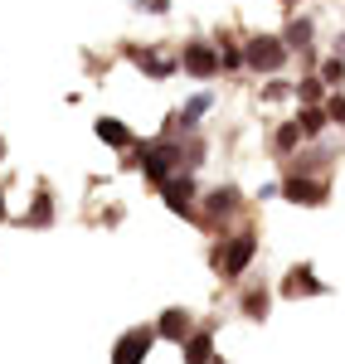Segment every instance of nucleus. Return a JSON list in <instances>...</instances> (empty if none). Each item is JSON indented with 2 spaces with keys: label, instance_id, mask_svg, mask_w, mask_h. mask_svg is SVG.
<instances>
[{
  "label": "nucleus",
  "instance_id": "obj_1",
  "mask_svg": "<svg viewBox=\"0 0 345 364\" xmlns=\"http://www.w3.org/2000/svg\"><path fill=\"white\" fill-rule=\"evenodd\" d=\"M243 63L258 68V73H277V68L287 63V39H277V34H253L248 49H243Z\"/></svg>",
  "mask_w": 345,
  "mask_h": 364
},
{
  "label": "nucleus",
  "instance_id": "obj_2",
  "mask_svg": "<svg viewBox=\"0 0 345 364\" xmlns=\"http://www.w3.org/2000/svg\"><path fill=\"white\" fill-rule=\"evenodd\" d=\"M175 166H185V151L175 146V141H156V146H146V156H142V170H146V180H156V185H166L175 175Z\"/></svg>",
  "mask_w": 345,
  "mask_h": 364
},
{
  "label": "nucleus",
  "instance_id": "obj_3",
  "mask_svg": "<svg viewBox=\"0 0 345 364\" xmlns=\"http://www.w3.org/2000/svg\"><path fill=\"white\" fill-rule=\"evenodd\" d=\"M253 248H258V243H253V233H238V238H229L224 248L214 252L219 272H224V277H238V272H243V267L253 262Z\"/></svg>",
  "mask_w": 345,
  "mask_h": 364
},
{
  "label": "nucleus",
  "instance_id": "obj_4",
  "mask_svg": "<svg viewBox=\"0 0 345 364\" xmlns=\"http://www.w3.org/2000/svg\"><path fill=\"white\" fill-rule=\"evenodd\" d=\"M185 73H195V78H214L224 63H219V49H209V44H185Z\"/></svg>",
  "mask_w": 345,
  "mask_h": 364
},
{
  "label": "nucleus",
  "instance_id": "obj_5",
  "mask_svg": "<svg viewBox=\"0 0 345 364\" xmlns=\"http://www.w3.org/2000/svg\"><path fill=\"white\" fill-rule=\"evenodd\" d=\"M151 336H156V331H132V336L117 345L112 364H142V360H146V350H151Z\"/></svg>",
  "mask_w": 345,
  "mask_h": 364
},
{
  "label": "nucleus",
  "instance_id": "obj_6",
  "mask_svg": "<svg viewBox=\"0 0 345 364\" xmlns=\"http://www.w3.org/2000/svg\"><path fill=\"white\" fill-rule=\"evenodd\" d=\"M161 190H166V204H171L175 214H190V199H195V180L190 175H171Z\"/></svg>",
  "mask_w": 345,
  "mask_h": 364
},
{
  "label": "nucleus",
  "instance_id": "obj_7",
  "mask_svg": "<svg viewBox=\"0 0 345 364\" xmlns=\"http://www.w3.org/2000/svg\"><path fill=\"white\" fill-rule=\"evenodd\" d=\"M282 195L297 199V204H321V199H326V185H312L307 175H292L287 185H282Z\"/></svg>",
  "mask_w": 345,
  "mask_h": 364
},
{
  "label": "nucleus",
  "instance_id": "obj_8",
  "mask_svg": "<svg viewBox=\"0 0 345 364\" xmlns=\"http://www.w3.org/2000/svg\"><path fill=\"white\" fill-rule=\"evenodd\" d=\"M185 331H190V316L180 306H171L161 316V326H156V336H166V340H185Z\"/></svg>",
  "mask_w": 345,
  "mask_h": 364
},
{
  "label": "nucleus",
  "instance_id": "obj_9",
  "mask_svg": "<svg viewBox=\"0 0 345 364\" xmlns=\"http://www.w3.org/2000/svg\"><path fill=\"white\" fill-rule=\"evenodd\" d=\"M97 136L107 141V146H117V151H127V146H132V132H127L117 117H102V122H97Z\"/></svg>",
  "mask_w": 345,
  "mask_h": 364
},
{
  "label": "nucleus",
  "instance_id": "obj_10",
  "mask_svg": "<svg viewBox=\"0 0 345 364\" xmlns=\"http://www.w3.org/2000/svg\"><path fill=\"white\" fill-rule=\"evenodd\" d=\"M287 291L297 296V291H321V287H317V277H312L307 267H292L287 272Z\"/></svg>",
  "mask_w": 345,
  "mask_h": 364
},
{
  "label": "nucleus",
  "instance_id": "obj_11",
  "mask_svg": "<svg viewBox=\"0 0 345 364\" xmlns=\"http://www.w3.org/2000/svg\"><path fill=\"white\" fill-rule=\"evenodd\" d=\"M282 39H287V49H297V44L307 49V44H312V25H307V20H292V25H287V34H282Z\"/></svg>",
  "mask_w": 345,
  "mask_h": 364
},
{
  "label": "nucleus",
  "instance_id": "obj_12",
  "mask_svg": "<svg viewBox=\"0 0 345 364\" xmlns=\"http://www.w3.org/2000/svg\"><path fill=\"white\" fill-rule=\"evenodd\" d=\"M209 102H214V97H209V92H200V97H195V102H190V107L180 112V127H195V122L209 112Z\"/></svg>",
  "mask_w": 345,
  "mask_h": 364
},
{
  "label": "nucleus",
  "instance_id": "obj_13",
  "mask_svg": "<svg viewBox=\"0 0 345 364\" xmlns=\"http://www.w3.org/2000/svg\"><path fill=\"white\" fill-rule=\"evenodd\" d=\"M49 214H54V204H49V195H44V190H39V199H34V209H29V219H25V224L44 228V224H49Z\"/></svg>",
  "mask_w": 345,
  "mask_h": 364
},
{
  "label": "nucleus",
  "instance_id": "obj_14",
  "mask_svg": "<svg viewBox=\"0 0 345 364\" xmlns=\"http://www.w3.org/2000/svg\"><path fill=\"white\" fill-rule=\"evenodd\" d=\"M209 360V336H190V345H185V364H204Z\"/></svg>",
  "mask_w": 345,
  "mask_h": 364
},
{
  "label": "nucleus",
  "instance_id": "obj_15",
  "mask_svg": "<svg viewBox=\"0 0 345 364\" xmlns=\"http://www.w3.org/2000/svg\"><path fill=\"white\" fill-rule=\"evenodd\" d=\"M321 127H326V112H321V107H307V112H302V132H307V136H317Z\"/></svg>",
  "mask_w": 345,
  "mask_h": 364
},
{
  "label": "nucleus",
  "instance_id": "obj_16",
  "mask_svg": "<svg viewBox=\"0 0 345 364\" xmlns=\"http://www.w3.org/2000/svg\"><path fill=\"white\" fill-rule=\"evenodd\" d=\"M233 190H214V195H209V214H224V209H233Z\"/></svg>",
  "mask_w": 345,
  "mask_h": 364
},
{
  "label": "nucleus",
  "instance_id": "obj_17",
  "mask_svg": "<svg viewBox=\"0 0 345 364\" xmlns=\"http://www.w3.org/2000/svg\"><path fill=\"white\" fill-rule=\"evenodd\" d=\"M142 68H146V73H156V78H166V73H171V58H156V54H142Z\"/></svg>",
  "mask_w": 345,
  "mask_h": 364
},
{
  "label": "nucleus",
  "instance_id": "obj_18",
  "mask_svg": "<svg viewBox=\"0 0 345 364\" xmlns=\"http://www.w3.org/2000/svg\"><path fill=\"white\" fill-rule=\"evenodd\" d=\"M297 136H302V122H287V127L277 132V146H282V151H292V146H297Z\"/></svg>",
  "mask_w": 345,
  "mask_h": 364
},
{
  "label": "nucleus",
  "instance_id": "obj_19",
  "mask_svg": "<svg viewBox=\"0 0 345 364\" xmlns=\"http://www.w3.org/2000/svg\"><path fill=\"white\" fill-rule=\"evenodd\" d=\"M341 78H345V63H341V58H331V63L321 68V83H341Z\"/></svg>",
  "mask_w": 345,
  "mask_h": 364
},
{
  "label": "nucleus",
  "instance_id": "obj_20",
  "mask_svg": "<svg viewBox=\"0 0 345 364\" xmlns=\"http://www.w3.org/2000/svg\"><path fill=\"white\" fill-rule=\"evenodd\" d=\"M297 97H307V102H317V97H321V78H307V83H297Z\"/></svg>",
  "mask_w": 345,
  "mask_h": 364
},
{
  "label": "nucleus",
  "instance_id": "obj_21",
  "mask_svg": "<svg viewBox=\"0 0 345 364\" xmlns=\"http://www.w3.org/2000/svg\"><path fill=\"white\" fill-rule=\"evenodd\" d=\"M248 316H267V291H248Z\"/></svg>",
  "mask_w": 345,
  "mask_h": 364
},
{
  "label": "nucleus",
  "instance_id": "obj_22",
  "mask_svg": "<svg viewBox=\"0 0 345 364\" xmlns=\"http://www.w3.org/2000/svg\"><path fill=\"white\" fill-rule=\"evenodd\" d=\"M219 63H224V68H243V54H238L233 44H224V49H219Z\"/></svg>",
  "mask_w": 345,
  "mask_h": 364
},
{
  "label": "nucleus",
  "instance_id": "obj_23",
  "mask_svg": "<svg viewBox=\"0 0 345 364\" xmlns=\"http://www.w3.org/2000/svg\"><path fill=\"white\" fill-rule=\"evenodd\" d=\"M326 117H336V122H345V92H336V97L326 102Z\"/></svg>",
  "mask_w": 345,
  "mask_h": 364
},
{
  "label": "nucleus",
  "instance_id": "obj_24",
  "mask_svg": "<svg viewBox=\"0 0 345 364\" xmlns=\"http://www.w3.org/2000/svg\"><path fill=\"white\" fill-rule=\"evenodd\" d=\"M142 10H151V15H166V0H137Z\"/></svg>",
  "mask_w": 345,
  "mask_h": 364
},
{
  "label": "nucleus",
  "instance_id": "obj_25",
  "mask_svg": "<svg viewBox=\"0 0 345 364\" xmlns=\"http://www.w3.org/2000/svg\"><path fill=\"white\" fill-rule=\"evenodd\" d=\"M336 49H341V54H345V34H341V44H336Z\"/></svg>",
  "mask_w": 345,
  "mask_h": 364
}]
</instances>
